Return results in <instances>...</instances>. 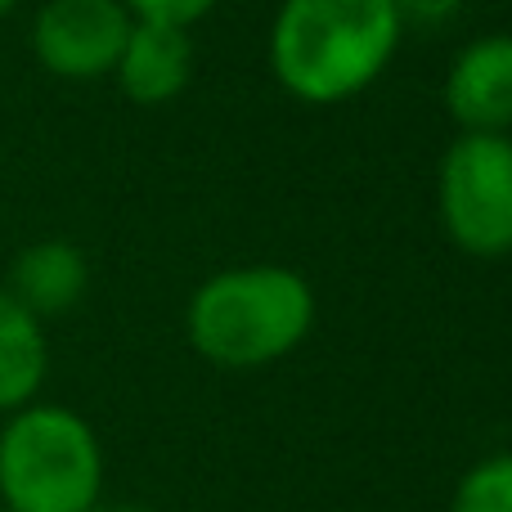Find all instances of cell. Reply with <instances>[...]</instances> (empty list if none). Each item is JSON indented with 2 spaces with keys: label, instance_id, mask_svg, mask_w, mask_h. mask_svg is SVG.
Returning <instances> with one entry per match:
<instances>
[{
  "label": "cell",
  "instance_id": "1",
  "mask_svg": "<svg viewBox=\"0 0 512 512\" xmlns=\"http://www.w3.org/2000/svg\"><path fill=\"white\" fill-rule=\"evenodd\" d=\"M396 0H283L270 23V72L301 104H346L396 59Z\"/></svg>",
  "mask_w": 512,
  "mask_h": 512
},
{
  "label": "cell",
  "instance_id": "2",
  "mask_svg": "<svg viewBox=\"0 0 512 512\" xmlns=\"http://www.w3.org/2000/svg\"><path fill=\"white\" fill-rule=\"evenodd\" d=\"M315 328V288L292 265H234L194 288L185 337L216 369H265L292 355Z\"/></svg>",
  "mask_w": 512,
  "mask_h": 512
},
{
  "label": "cell",
  "instance_id": "3",
  "mask_svg": "<svg viewBox=\"0 0 512 512\" xmlns=\"http://www.w3.org/2000/svg\"><path fill=\"white\" fill-rule=\"evenodd\" d=\"M104 499V450L95 427L63 405L5 414L0 504L14 512H90Z\"/></svg>",
  "mask_w": 512,
  "mask_h": 512
},
{
  "label": "cell",
  "instance_id": "4",
  "mask_svg": "<svg viewBox=\"0 0 512 512\" xmlns=\"http://www.w3.org/2000/svg\"><path fill=\"white\" fill-rule=\"evenodd\" d=\"M436 216L459 252L512 256V135L459 131L436 167Z\"/></svg>",
  "mask_w": 512,
  "mask_h": 512
},
{
  "label": "cell",
  "instance_id": "5",
  "mask_svg": "<svg viewBox=\"0 0 512 512\" xmlns=\"http://www.w3.org/2000/svg\"><path fill=\"white\" fill-rule=\"evenodd\" d=\"M131 23L122 0H45L32 23V54L59 81L113 77Z\"/></svg>",
  "mask_w": 512,
  "mask_h": 512
},
{
  "label": "cell",
  "instance_id": "6",
  "mask_svg": "<svg viewBox=\"0 0 512 512\" xmlns=\"http://www.w3.org/2000/svg\"><path fill=\"white\" fill-rule=\"evenodd\" d=\"M445 113L459 131H512V32H490L463 45L445 77Z\"/></svg>",
  "mask_w": 512,
  "mask_h": 512
},
{
  "label": "cell",
  "instance_id": "7",
  "mask_svg": "<svg viewBox=\"0 0 512 512\" xmlns=\"http://www.w3.org/2000/svg\"><path fill=\"white\" fill-rule=\"evenodd\" d=\"M113 77L131 104H140V108L171 104V99L189 86V77H194V41H189V27L135 18L131 36H126L122 54H117V63H113Z\"/></svg>",
  "mask_w": 512,
  "mask_h": 512
},
{
  "label": "cell",
  "instance_id": "8",
  "mask_svg": "<svg viewBox=\"0 0 512 512\" xmlns=\"http://www.w3.org/2000/svg\"><path fill=\"white\" fill-rule=\"evenodd\" d=\"M5 288L32 310L36 319L72 310L90 288V261L77 243L68 239H41L23 248L9 265Z\"/></svg>",
  "mask_w": 512,
  "mask_h": 512
},
{
  "label": "cell",
  "instance_id": "9",
  "mask_svg": "<svg viewBox=\"0 0 512 512\" xmlns=\"http://www.w3.org/2000/svg\"><path fill=\"white\" fill-rule=\"evenodd\" d=\"M50 373L45 328L14 292L0 283V414L32 405Z\"/></svg>",
  "mask_w": 512,
  "mask_h": 512
},
{
  "label": "cell",
  "instance_id": "10",
  "mask_svg": "<svg viewBox=\"0 0 512 512\" xmlns=\"http://www.w3.org/2000/svg\"><path fill=\"white\" fill-rule=\"evenodd\" d=\"M450 512H512V450L472 463L454 486Z\"/></svg>",
  "mask_w": 512,
  "mask_h": 512
},
{
  "label": "cell",
  "instance_id": "11",
  "mask_svg": "<svg viewBox=\"0 0 512 512\" xmlns=\"http://www.w3.org/2000/svg\"><path fill=\"white\" fill-rule=\"evenodd\" d=\"M131 9V18H149V23H176L194 27L198 18H207L221 0H122Z\"/></svg>",
  "mask_w": 512,
  "mask_h": 512
},
{
  "label": "cell",
  "instance_id": "12",
  "mask_svg": "<svg viewBox=\"0 0 512 512\" xmlns=\"http://www.w3.org/2000/svg\"><path fill=\"white\" fill-rule=\"evenodd\" d=\"M468 0H396L400 9V23H418V27H436V23H450Z\"/></svg>",
  "mask_w": 512,
  "mask_h": 512
},
{
  "label": "cell",
  "instance_id": "13",
  "mask_svg": "<svg viewBox=\"0 0 512 512\" xmlns=\"http://www.w3.org/2000/svg\"><path fill=\"white\" fill-rule=\"evenodd\" d=\"M90 512H149V508H140V504H104V499H99Z\"/></svg>",
  "mask_w": 512,
  "mask_h": 512
},
{
  "label": "cell",
  "instance_id": "14",
  "mask_svg": "<svg viewBox=\"0 0 512 512\" xmlns=\"http://www.w3.org/2000/svg\"><path fill=\"white\" fill-rule=\"evenodd\" d=\"M18 5H23V0H0V18H5V14H14Z\"/></svg>",
  "mask_w": 512,
  "mask_h": 512
},
{
  "label": "cell",
  "instance_id": "15",
  "mask_svg": "<svg viewBox=\"0 0 512 512\" xmlns=\"http://www.w3.org/2000/svg\"><path fill=\"white\" fill-rule=\"evenodd\" d=\"M0 512H14V508H5V504H0Z\"/></svg>",
  "mask_w": 512,
  "mask_h": 512
}]
</instances>
